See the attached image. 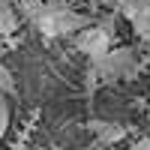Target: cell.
Segmentation results:
<instances>
[{
    "instance_id": "6da1fadb",
    "label": "cell",
    "mask_w": 150,
    "mask_h": 150,
    "mask_svg": "<svg viewBox=\"0 0 150 150\" xmlns=\"http://www.w3.org/2000/svg\"><path fill=\"white\" fill-rule=\"evenodd\" d=\"M33 24L45 39H57V36H72V33L84 30L90 24V18L69 9V6H63V3H45L42 12L33 18Z\"/></svg>"
},
{
    "instance_id": "7a4b0ae2",
    "label": "cell",
    "mask_w": 150,
    "mask_h": 150,
    "mask_svg": "<svg viewBox=\"0 0 150 150\" xmlns=\"http://www.w3.org/2000/svg\"><path fill=\"white\" fill-rule=\"evenodd\" d=\"M96 69L99 81H120V78H135L138 75V60L132 48H108L102 57L90 60Z\"/></svg>"
},
{
    "instance_id": "3957f363",
    "label": "cell",
    "mask_w": 150,
    "mask_h": 150,
    "mask_svg": "<svg viewBox=\"0 0 150 150\" xmlns=\"http://www.w3.org/2000/svg\"><path fill=\"white\" fill-rule=\"evenodd\" d=\"M75 48H78L81 54H87L90 60H96V57H102L111 48V36L102 27H90V24H87V27L78 30V36H75Z\"/></svg>"
},
{
    "instance_id": "277c9868",
    "label": "cell",
    "mask_w": 150,
    "mask_h": 150,
    "mask_svg": "<svg viewBox=\"0 0 150 150\" xmlns=\"http://www.w3.org/2000/svg\"><path fill=\"white\" fill-rule=\"evenodd\" d=\"M87 126H90V132L96 135V144H102V147H111V144L126 138V126L111 123V120H90Z\"/></svg>"
},
{
    "instance_id": "5b68a950",
    "label": "cell",
    "mask_w": 150,
    "mask_h": 150,
    "mask_svg": "<svg viewBox=\"0 0 150 150\" xmlns=\"http://www.w3.org/2000/svg\"><path fill=\"white\" fill-rule=\"evenodd\" d=\"M132 21V30H135V36L138 39H144V42H150V0L135 12V15L129 18Z\"/></svg>"
},
{
    "instance_id": "8992f818",
    "label": "cell",
    "mask_w": 150,
    "mask_h": 150,
    "mask_svg": "<svg viewBox=\"0 0 150 150\" xmlns=\"http://www.w3.org/2000/svg\"><path fill=\"white\" fill-rule=\"evenodd\" d=\"M18 30V12L9 6V0H0V33L12 36Z\"/></svg>"
},
{
    "instance_id": "52a82bcc",
    "label": "cell",
    "mask_w": 150,
    "mask_h": 150,
    "mask_svg": "<svg viewBox=\"0 0 150 150\" xmlns=\"http://www.w3.org/2000/svg\"><path fill=\"white\" fill-rule=\"evenodd\" d=\"M144 3H147V0H114L117 15H123V18H132V15H135V12H138Z\"/></svg>"
},
{
    "instance_id": "ba28073f",
    "label": "cell",
    "mask_w": 150,
    "mask_h": 150,
    "mask_svg": "<svg viewBox=\"0 0 150 150\" xmlns=\"http://www.w3.org/2000/svg\"><path fill=\"white\" fill-rule=\"evenodd\" d=\"M42 6H45V0H18L21 15H24V18H30V21H33V18L42 12Z\"/></svg>"
},
{
    "instance_id": "9c48e42d",
    "label": "cell",
    "mask_w": 150,
    "mask_h": 150,
    "mask_svg": "<svg viewBox=\"0 0 150 150\" xmlns=\"http://www.w3.org/2000/svg\"><path fill=\"white\" fill-rule=\"evenodd\" d=\"M0 93H9V96H15L18 93V84H15V78H12V72L0 63Z\"/></svg>"
},
{
    "instance_id": "30bf717a",
    "label": "cell",
    "mask_w": 150,
    "mask_h": 150,
    "mask_svg": "<svg viewBox=\"0 0 150 150\" xmlns=\"http://www.w3.org/2000/svg\"><path fill=\"white\" fill-rule=\"evenodd\" d=\"M6 129H9V102H6V99H0V141H3Z\"/></svg>"
},
{
    "instance_id": "8fae6325",
    "label": "cell",
    "mask_w": 150,
    "mask_h": 150,
    "mask_svg": "<svg viewBox=\"0 0 150 150\" xmlns=\"http://www.w3.org/2000/svg\"><path fill=\"white\" fill-rule=\"evenodd\" d=\"M129 150H150V135H147V138H141V141H135Z\"/></svg>"
},
{
    "instance_id": "7c38bea8",
    "label": "cell",
    "mask_w": 150,
    "mask_h": 150,
    "mask_svg": "<svg viewBox=\"0 0 150 150\" xmlns=\"http://www.w3.org/2000/svg\"><path fill=\"white\" fill-rule=\"evenodd\" d=\"M81 150H105L102 144H93V147H81Z\"/></svg>"
},
{
    "instance_id": "4fadbf2b",
    "label": "cell",
    "mask_w": 150,
    "mask_h": 150,
    "mask_svg": "<svg viewBox=\"0 0 150 150\" xmlns=\"http://www.w3.org/2000/svg\"><path fill=\"white\" fill-rule=\"evenodd\" d=\"M3 54H6V45H3V42H0V60H3Z\"/></svg>"
},
{
    "instance_id": "5bb4252c",
    "label": "cell",
    "mask_w": 150,
    "mask_h": 150,
    "mask_svg": "<svg viewBox=\"0 0 150 150\" xmlns=\"http://www.w3.org/2000/svg\"><path fill=\"white\" fill-rule=\"evenodd\" d=\"M147 111H150V105H147Z\"/></svg>"
}]
</instances>
